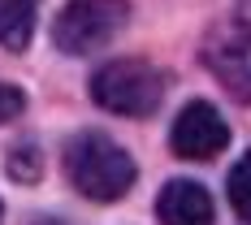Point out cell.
<instances>
[{"label":"cell","mask_w":251,"mask_h":225,"mask_svg":"<svg viewBox=\"0 0 251 225\" xmlns=\"http://www.w3.org/2000/svg\"><path fill=\"white\" fill-rule=\"evenodd\" d=\"M65 177L78 195L96 203H113L134 186L139 169L122 143H113L100 130H82L65 143Z\"/></svg>","instance_id":"1"},{"label":"cell","mask_w":251,"mask_h":225,"mask_svg":"<svg viewBox=\"0 0 251 225\" xmlns=\"http://www.w3.org/2000/svg\"><path fill=\"white\" fill-rule=\"evenodd\" d=\"M91 100L122 117H151L165 100V74L148 61H130V56L108 61L91 78Z\"/></svg>","instance_id":"2"},{"label":"cell","mask_w":251,"mask_h":225,"mask_svg":"<svg viewBox=\"0 0 251 225\" xmlns=\"http://www.w3.org/2000/svg\"><path fill=\"white\" fill-rule=\"evenodd\" d=\"M126 22V0H70L56 22H52V44L65 56H87L104 48Z\"/></svg>","instance_id":"3"},{"label":"cell","mask_w":251,"mask_h":225,"mask_svg":"<svg viewBox=\"0 0 251 225\" xmlns=\"http://www.w3.org/2000/svg\"><path fill=\"white\" fill-rule=\"evenodd\" d=\"M169 148L182 156V160H212L229 148V125L221 122V113L212 104H186L177 113L174 130H169Z\"/></svg>","instance_id":"4"},{"label":"cell","mask_w":251,"mask_h":225,"mask_svg":"<svg viewBox=\"0 0 251 225\" xmlns=\"http://www.w3.org/2000/svg\"><path fill=\"white\" fill-rule=\"evenodd\" d=\"M208 70L234 91V100H251V22H238L221 30L208 48H203Z\"/></svg>","instance_id":"5"},{"label":"cell","mask_w":251,"mask_h":225,"mask_svg":"<svg viewBox=\"0 0 251 225\" xmlns=\"http://www.w3.org/2000/svg\"><path fill=\"white\" fill-rule=\"evenodd\" d=\"M156 217H160V225H212V195L200 182L174 177L156 195Z\"/></svg>","instance_id":"6"},{"label":"cell","mask_w":251,"mask_h":225,"mask_svg":"<svg viewBox=\"0 0 251 225\" xmlns=\"http://www.w3.org/2000/svg\"><path fill=\"white\" fill-rule=\"evenodd\" d=\"M35 9L39 0H0V48H26L35 30Z\"/></svg>","instance_id":"7"},{"label":"cell","mask_w":251,"mask_h":225,"mask_svg":"<svg viewBox=\"0 0 251 225\" xmlns=\"http://www.w3.org/2000/svg\"><path fill=\"white\" fill-rule=\"evenodd\" d=\"M229 203H234V212L251 225V151L229 169Z\"/></svg>","instance_id":"8"},{"label":"cell","mask_w":251,"mask_h":225,"mask_svg":"<svg viewBox=\"0 0 251 225\" xmlns=\"http://www.w3.org/2000/svg\"><path fill=\"white\" fill-rule=\"evenodd\" d=\"M22 108H26V96L18 91V87L0 82V125H4V122H13V117H18Z\"/></svg>","instance_id":"9"},{"label":"cell","mask_w":251,"mask_h":225,"mask_svg":"<svg viewBox=\"0 0 251 225\" xmlns=\"http://www.w3.org/2000/svg\"><path fill=\"white\" fill-rule=\"evenodd\" d=\"M238 9H243V22H251V0H243Z\"/></svg>","instance_id":"10"}]
</instances>
